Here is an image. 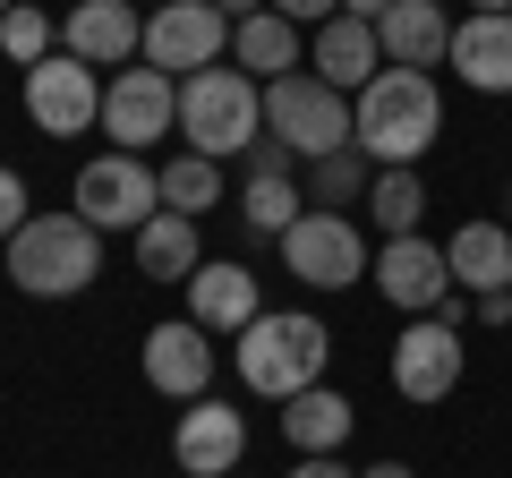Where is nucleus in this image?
I'll use <instances>...</instances> for the list:
<instances>
[{"instance_id":"c9c22d12","label":"nucleus","mask_w":512,"mask_h":478,"mask_svg":"<svg viewBox=\"0 0 512 478\" xmlns=\"http://www.w3.org/2000/svg\"><path fill=\"white\" fill-rule=\"evenodd\" d=\"M504 325H512V291H504Z\"/></svg>"},{"instance_id":"0eeeda50","label":"nucleus","mask_w":512,"mask_h":478,"mask_svg":"<svg viewBox=\"0 0 512 478\" xmlns=\"http://www.w3.org/2000/svg\"><path fill=\"white\" fill-rule=\"evenodd\" d=\"M282 265H291L308 291H350V282L376 265V248L359 239V222H350V214H325V205H308V214L282 231Z\"/></svg>"},{"instance_id":"72a5a7b5","label":"nucleus","mask_w":512,"mask_h":478,"mask_svg":"<svg viewBox=\"0 0 512 478\" xmlns=\"http://www.w3.org/2000/svg\"><path fill=\"white\" fill-rule=\"evenodd\" d=\"M256 9H265V0H222V18H231V26H239V18H256Z\"/></svg>"},{"instance_id":"2eb2a0df","label":"nucleus","mask_w":512,"mask_h":478,"mask_svg":"<svg viewBox=\"0 0 512 478\" xmlns=\"http://www.w3.org/2000/svg\"><path fill=\"white\" fill-rule=\"evenodd\" d=\"M171 453H180V470L188 478H231L239 461H248V419H239L231 402H188L180 410V427H171Z\"/></svg>"},{"instance_id":"cd10ccee","label":"nucleus","mask_w":512,"mask_h":478,"mask_svg":"<svg viewBox=\"0 0 512 478\" xmlns=\"http://www.w3.org/2000/svg\"><path fill=\"white\" fill-rule=\"evenodd\" d=\"M0 52L18 60V69H35V60H52V52H60V26L43 18V9H26V0H18V9L0 18Z\"/></svg>"},{"instance_id":"e433bc0d","label":"nucleus","mask_w":512,"mask_h":478,"mask_svg":"<svg viewBox=\"0 0 512 478\" xmlns=\"http://www.w3.org/2000/svg\"><path fill=\"white\" fill-rule=\"evenodd\" d=\"M9 9H18V0H0V18H9Z\"/></svg>"},{"instance_id":"412c9836","label":"nucleus","mask_w":512,"mask_h":478,"mask_svg":"<svg viewBox=\"0 0 512 478\" xmlns=\"http://www.w3.org/2000/svg\"><path fill=\"white\" fill-rule=\"evenodd\" d=\"M444 69H461V86L478 94H512V18H461Z\"/></svg>"},{"instance_id":"6ab92c4d","label":"nucleus","mask_w":512,"mask_h":478,"mask_svg":"<svg viewBox=\"0 0 512 478\" xmlns=\"http://www.w3.org/2000/svg\"><path fill=\"white\" fill-rule=\"evenodd\" d=\"M299 60H308V26H291L282 9H256V18H239V26H231V69H248L256 86L291 77Z\"/></svg>"},{"instance_id":"6e6552de","label":"nucleus","mask_w":512,"mask_h":478,"mask_svg":"<svg viewBox=\"0 0 512 478\" xmlns=\"http://www.w3.org/2000/svg\"><path fill=\"white\" fill-rule=\"evenodd\" d=\"M231 52V18H222V0H163L146 18V69L163 77H197V69H222Z\"/></svg>"},{"instance_id":"aec40b11","label":"nucleus","mask_w":512,"mask_h":478,"mask_svg":"<svg viewBox=\"0 0 512 478\" xmlns=\"http://www.w3.org/2000/svg\"><path fill=\"white\" fill-rule=\"evenodd\" d=\"M444 265H453V291L504 299L512 291V231L504 222H461V231L444 239Z\"/></svg>"},{"instance_id":"5701e85b","label":"nucleus","mask_w":512,"mask_h":478,"mask_svg":"<svg viewBox=\"0 0 512 478\" xmlns=\"http://www.w3.org/2000/svg\"><path fill=\"white\" fill-rule=\"evenodd\" d=\"M197 265H205V248H197V222L163 205V214H154L146 231H137V274H146V282H188Z\"/></svg>"},{"instance_id":"ddd939ff","label":"nucleus","mask_w":512,"mask_h":478,"mask_svg":"<svg viewBox=\"0 0 512 478\" xmlns=\"http://www.w3.org/2000/svg\"><path fill=\"white\" fill-rule=\"evenodd\" d=\"M137 368H146V385L171 393V402H205V385H214V333H205L197 316H171V325L146 333Z\"/></svg>"},{"instance_id":"f3484780","label":"nucleus","mask_w":512,"mask_h":478,"mask_svg":"<svg viewBox=\"0 0 512 478\" xmlns=\"http://www.w3.org/2000/svg\"><path fill=\"white\" fill-rule=\"evenodd\" d=\"M376 69H384V43H376L367 18H325L308 35V77H325L333 94H359Z\"/></svg>"},{"instance_id":"f257e3e1","label":"nucleus","mask_w":512,"mask_h":478,"mask_svg":"<svg viewBox=\"0 0 512 478\" xmlns=\"http://www.w3.org/2000/svg\"><path fill=\"white\" fill-rule=\"evenodd\" d=\"M436 137H444V94L427 69H376L350 103V146L376 171H419Z\"/></svg>"},{"instance_id":"a211bd4d","label":"nucleus","mask_w":512,"mask_h":478,"mask_svg":"<svg viewBox=\"0 0 512 478\" xmlns=\"http://www.w3.org/2000/svg\"><path fill=\"white\" fill-rule=\"evenodd\" d=\"M376 43H384V69H436L453 52V18H444V0H393L376 18Z\"/></svg>"},{"instance_id":"b1692460","label":"nucleus","mask_w":512,"mask_h":478,"mask_svg":"<svg viewBox=\"0 0 512 478\" xmlns=\"http://www.w3.org/2000/svg\"><path fill=\"white\" fill-rule=\"evenodd\" d=\"M367 214H376L384 239H410L427 222V180L419 171H376V180H367Z\"/></svg>"},{"instance_id":"dca6fc26","label":"nucleus","mask_w":512,"mask_h":478,"mask_svg":"<svg viewBox=\"0 0 512 478\" xmlns=\"http://www.w3.org/2000/svg\"><path fill=\"white\" fill-rule=\"evenodd\" d=\"M188 316H197L205 333H248L256 316H265V291H256V274L239 257H205L197 274H188Z\"/></svg>"},{"instance_id":"4be33fe9","label":"nucleus","mask_w":512,"mask_h":478,"mask_svg":"<svg viewBox=\"0 0 512 478\" xmlns=\"http://www.w3.org/2000/svg\"><path fill=\"white\" fill-rule=\"evenodd\" d=\"M350 427H359V410H350L333 385H308V393H291V402H282V436H291L299 461H308V453H342Z\"/></svg>"},{"instance_id":"4468645a","label":"nucleus","mask_w":512,"mask_h":478,"mask_svg":"<svg viewBox=\"0 0 512 478\" xmlns=\"http://www.w3.org/2000/svg\"><path fill=\"white\" fill-rule=\"evenodd\" d=\"M60 52H77L86 69H137L146 18H137L128 0H77L69 18H60Z\"/></svg>"},{"instance_id":"f704fd0d","label":"nucleus","mask_w":512,"mask_h":478,"mask_svg":"<svg viewBox=\"0 0 512 478\" xmlns=\"http://www.w3.org/2000/svg\"><path fill=\"white\" fill-rule=\"evenodd\" d=\"M470 18H512V0H470Z\"/></svg>"},{"instance_id":"9b49d317","label":"nucleus","mask_w":512,"mask_h":478,"mask_svg":"<svg viewBox=\"0 0 512 478\" xmlns=\"http://www.w3.org/2000/svg\"><path fill=\"white\" fill-rule=\"evenodd\" d=\"M453 385H461V333L444 316H410V333H393V393L436 410Z\"/></svg>"},{"instance_id":"7c9ffc66","label":"nucleus","mask_w":512,"mask_h":478,"mask_svg":"<svg viewBox=\"0 0 512 478\" xmlns=\"http://www.w3.org/2000/svg\"><path fill=\"white\" fill-rule=\"evenodd\" d=\"M291 478H359V470H342L333 453H308V461H291Z\"/></svg>"},{"instance_id":"bb28decb","label":"nucleus","mask_w":512,"mask_h":478,"mask_svg":"<svg viewBox=\"0 0 512 478\" xmlns=\"http://www.w3.org/2000/svg\"><path fill=\"white\" fill-rule=\"evenodd\" d=\"M359 188H367V154H359V146H342V154H325V163H308V205H325V214H342Z\"/></svg>"},{"instance_id":"f03ea898","label":"nucleus","mask_w":512,"mask_h":478,"mask_svg":"<svg viewBox=\"0 0 512 478\" xmlns=\"http://www.w3.org/2000/svg\"><path fill=\"white\" fill-rule=\"evenodd\" d=\"M231 359H239V385L248 393H265V402H291V393H308V385H325V359H333V333H325V316H299V308H265L248 333L231 342Z\"/></svg>"},{"instance_id":"c756f323","label":"nucleus","mask_w":512,"mask_h":478,"mask_svg":"<svg viewBox=\"0 0 512 478\" xmlns=\"http://www.w3.org/2000/svg\"><path fill=\"white\" fill-rule=\"evenodd\" d=\"M265 9H282L291 26H325V18H342V0H265Z\"/></svg>"},{"instance_id":"7ed1b4c3","label":"nucleus","mask_w":512,"mask_h":478,"mask_svg":"<svg viewBox=\"0 0 512 478\" xmlns=\"http://www.w3.org/2000/svg\"><path fill=\"white\" fill-rule=\"evenodd\" d=\"M103 274V231L86 214H26V231L9 239V282L26 299H77Z\"/></svg>"},{"instance_id":"39448f33","label":"nucleus","mask_w":512,"mask_h":478,"mask_svg":"<svg viewBox=\"0 0 512 478\" xmlns=\"http://www.w3.org/2000/svg\"><path fill=\"white\" fill-rule=\"evenodd\" d=\"M265 137L291 146V163H325V154L350 146V94H333L325 77L291 69L265 86Z\"/></svg>"},{"instance_id":"423d86ee","label":"nucleus","mask_w":512,"mask_h":478,"mask_svg":"<svg viewBox=\"0 0 512 478\" xmlns=\"http://www.w3.org/2000/svg\"><path fill=\"white\" fill-rule=\"evenodd\" d=\"M69 197H77V214H86L94 231H128V239L163 214V180H154V163H146V154H120V146L94 154V163H77Z\"/></svg>"},{"instance_id":"473e14b6","label":"nucleus","mask_w":512,"mask_h":478,"mask_svg":"<svg viewBox=\"0 0 512 478\" xmlns=\"http://www.w3.org/2000/svg\"><path fill=\"white\" fill-rule=\"evenodd\" d=\"M359 478H419L410 461H376V470H359Z\"/></svg>"},{"instance_id":"4c0bfd02","label":"nucleus","mask_w":512,"mask_h":478,"mask_svg":"<svg viewBox=\"0 0 512 478\" xmlns=\"http://www.w3.org/2000/svg\"><path fill=\"white\" fill-rule=\"evenodd\" d=\"M504 205H512V197H504Z\"/></svg>"},{"instance_id":"f8f14e48","label":"nucleus","mask_w":512,"mask_h":478,"mask_svg":"<svg viewBox=\"0 0 512 478\" xmlns=\"http://www.w3.org/2000/svg\"><path fill=\"white\" fill-rule=\"evenodd\" d=\"M367 274H376V291L393 299L402 316H436L444 299H453V265H444V248H436L427 231H410V239H384Z\"/></svg>"},{"instance_id":"2f4dec72","label":"nucleus","mask_w":512,"mask_h":478,"mask_svg":"<svg viewBox=\"0 0 512 478\" xmlns=\"http://www.w3.org/2000/svg\"><path fill=\"white\" fill-rule=\"evenodd\" d=\"M384 9H393V0H342V18H367V26H376Z\"/></svg>"},{"instance_id":"20e7f679","label":"nucleus","mask_w":512,"mask_h":478,"mask_svg":"<svg viewBox=\"0 0 512 478\" xmlns=\"http://www.w3.org/2000/svg\"><path fill=\"white\" fill-rule=\"evenodd\" d=\"M180 137L205 163H231L265 137V86L248 69H197L180 77Z\"/></svg>"},{"instance_id":"a878e982","label":"nucleus","mask_w":512,"mask_h":478,"mask_svg":"<svg viewBox=\"0 0 512 478\" xmlns=\"http://www.w3.org/2000/svg\"><path fill=\"white\" fill-rule=\"evenodd\" d=\"M299 205H308V188H291V171H248V180H239V214L256 222V231H291L299 222Z\"/></svg>"},{"instance_id":"c85d7f7f","label":"nucleus","mask_w":512,"mask_h":478,"mask_svg":"<svg viewBox=\"0 0 512 478\" xmlns=\"http://www.w3.org/2000/svg\"><path fill=\"white\" fill-rule=\"evenodd\" d=\"M18 231H26V180L0 163V239H18Z\"/></svg>"},{"instance_id":"9d476101","label":"nucleus","mask_w":512,"mask_h":478,"mask_svg":"<svg viewBox=\"0 0 512 478\" xmlns=\"http://www.w3.org/2000/svg\"><path fill=\"white\" fill-rule=\"evenodd\" d=\"M180 129V86H171L163 69H111V86H103V137L120 154H146L154 137H171Z\"/></svg>"},{"instance_id":"393cba45","label":"nucleus","mask_w":512,"mask_h":478,"mask_svg":"<svg viewBox=\"0 0 512 478\" xmlns=\"http://www.w3.org/2000/svg\"><path fill=\"white\" fill-rule=\"evenodd\" d=\"M154 180H163V205L188 222L222 205V163H205V154H171V163H154Z\"/></svg>"},{"instance_id":"1a4fd4ad","label":"nucleus","mask_w":512,"mask_h":478,"mask_svg":"<svg viewBox=\"0 0 512 478\" xmlns=\"http://www.w3.org/2000/svg\"><path fill=\"white\" fill-rule=\"evenodd\" d=\"M18 103H26V120H35L43 137H86V129H103V77H94L77 52L35 60L26 86H18Z\"/></svg>"}]
</instances>
